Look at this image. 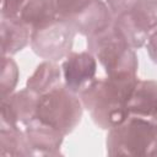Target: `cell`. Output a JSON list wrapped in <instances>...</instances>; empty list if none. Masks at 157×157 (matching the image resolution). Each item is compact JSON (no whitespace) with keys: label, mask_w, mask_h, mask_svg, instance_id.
Here are the masks:
<instances>
[{"label":"cell","mask_w":157,"mask_h":157,"mask_svg":"<svg viewBox=\"0 0 157 157\" xmlns=\"http://www.w3.org/2000/svg\"><path fill=\"white\" fill-rule=\"evenodd\" d=\"M1 55L12 56L25 49L31 40L32 29L20 17H0Z\"/></svg>","instance_id":"11"},{"label":"cell","mask_w":157,"mask_h":157,"mask_svg":"<svg viewBox=\"0 0 157 157\" xmlns=\"http://www.w3.org/2000/svg\"><path fill=\"white\" fill-rule=\"evenodd\" d=\"M137 80V76L96 77L78 93L96 126L108 131L130 115L128 103Z\"/></svg>","instance_id":"1"},{"label":"cell","mask_w":157,"mask_h":157,"mask_svg":"<svg viewBox=\"0 0 157 157\" xmlns=\"http://www.w3.org/2000/svg\"><path fill=\"white\" fill-rule=\"evenodd\" d=\"M76 31L72 25L61 17L32 29L29 45L33 53L50 61H63L71 52Z\"/></svg>","instance_id":"5"},{"label":"cell","mask_w":157,"mask_h":157,"mask_svg":"<svg viewBox=\"0 0 157 157\" xmlns=\"http://www.w3.org/2000/svg\"><path fill=\"white\" fill-rule=\"evenodd\" d=\"M130 114L157 121V81L139 78L128 103Z\"/></svg>","instance_id":"10"},{"label":"cell","mask_w":157,"mask_h":157,"mask_svg":"<svg viewBox=\"0 0 157 157\" xmlns=\"http://www.w3.org/2000/svg\"><path fill=\"white\" fill-rule=\"evenodd\" d=\"M0 156L28 157L33 156L22 128L0 124Z\"/></svg>","instance_id":"13"},{"label":"cell","mask_w":157,"mask_h":157,"mask_svg":"<svg viewBox=\"0 0 157 157\" xmlns=\"http://www.w3.org/2000/svg\"><path fill=\"white\" fill-rule=\"evenodd\" d=\"M67 21L77 33L87 38L110 27L114 17L104 0H92L82 11Z\"/></svg>","instance_id":"9"},{"label":"cell","mask_w":157,"mask_h":157,"mask_svg":"<svg viewBox=\"0 0 157 157\" xmlns=\"http://www.w3.org/2000/svg\"><path fill=\"white\" fill-rule=\"evenodd\" d=\"M58 17L70 20L82 11L92 0H53Z\"/></svg>","instance_id":"16"},{"label":"cell","mask_w":157,"mask_h":157,"mask_svg":"<svg viewBox=\"0 0 157 157\" xmlns=\"http://www.w3.org/2000/svg\"><path fill=\"white\" fill-rule=\"evenodd\" d=\"M105 150L113 157L157 156V121L130 114L121 124L108 130Z\"/></svg>","instance_id":"2"},{"label":"cell","mask_w":157,"mask_h":157,"mask_svg":"<svg viewBox=\"0 0 157 157\" xmlns=\"http://www.w3.org/2000/svg\"><path fill=\"white\" fill-rule=\"evenodd\" d=\"M87 50L94 55L107 76H137L136 52L114 25L87 37Z\"/></svg>","instance_id":"3"},{"label":"cell","mask_w":157,"mask_h":157,"mask_svg":"<svg viewBox=\"0 0 157 157\" xmlns=\"http://www.w3.org/2000/svg\"><path fill=\"white\" fill-rule=\"evenodd\" d=\"M60 66L63 83L77 94L96 78L97 59L88 50L71 52Z\"/></svg>","instance_id":"6"},{"label":"cell","mask_w":157,"mask_h":157,"mask_svg":"<svg viewBox=\"0 0 157 157\" xmlns=\"http://www.w3.org/2000/svg\"><path fill=\"white\" fill-rule=\"evenodd\" d=\"M83 109L78 94L61 83L38 97L34 119L66 136L80 124Z\"/></svg>","instance_id":"4"},{"label":"cell","mask_w":157,"mask_h":157,"mask_svg":"<svg viewBox=\"0 0 157 157\" xmlns=\"http://www.w3.org/2000/svg\"><path fill=\"white\" fill-rule=\"evenodd\" d=\"M38 97V94L25 87L2 98L0 124L23 129L34 119Z\"/></svg>","instance_id":"7"},{"label":"cell","mask_w":157,"mask_h":157,"mask_svg":"<svg viewBox=\"0 0 157 157\" xmlns=\"http://www.w3.org/2000/svg\"><path fill=\"white\" fill-rule=\"evenodd\" d=\"M1 76H0V91L1 99L15 92L20 78V70L17 63L9 55H1Z\"/></svg>","instance_id":"15"},{"label":"cell","mask_w":157,"mask_h":157,"mask_svg":"<svg viewBox=\"0 0 157 157\" xmlns=\"http://www.w3.org/2000/svg\"><path fill=\"white\" fill-rule=\"evenodd\" d=\"M63 83L61 66L50 60H44L37 65L32 75L26 81V87L40 96Z\"/></svg>","instance_id":"12"},{"label":"cell","mask_w":157,"mask_h":157,"mask_svg":"<svg viewBox=\"0 0 157 157\" xmlns=\"http://www.w3.org/2000/svg\"><path fill=\"white\" fill-rule=\"evenodd\" d=\"M27 142L33 156H59L65 135L56 129L32 119L23 128Z\"/></svg>","instance_id":"8"},{"label":"cell","mask_w":157,"mask_h":157,"mask_svg":"<svg viewBox=\"0 0 157 157\" xmlns=\"http://www.w3.org/2000/svg\"><path fill=\"white\" fill-rule=\"evenodd\" d=\"M18 17L31 29H34L55 20L58 15L53 0H26Z\"/></svg>","instance_id":"14"},{"label":"cell","mask_w":157,"mask_h":157,"mask_svg":"<svg viewBox=\"0 0 157 157\" xmlns=\"http://www.w3.org/2000/svg\"><path fill=\"white\" fill-rule=\"evenodd\" d=\"M145 47H146V50H147L150 59L155 64H157V28L151 32Z\"/></svg>","instance_id":"18"},{"label":"cell","mask_w":157,"mask_h":157,"mask_svg":"<svg viewBox=\"0 0 157 157\" xmlns=\"http://www.w3.org/2000/svg\"><path fill=\"white\" fill-rule=\"evenodd\" d=\"M140 0H105L113 17H117L129 10H131Z\"/></svg>","instance_id":"17"}]
</instances>
